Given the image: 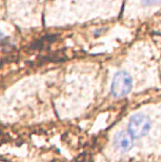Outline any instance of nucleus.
<instances>
[{
  "instance_id": "20e7f679",
  "label": "nucleus",
  "mask_w": 161,
  "mask_h": 162,
  "mask_svg": "<svg viewBox=\"0 0 161 162\" xmlns=\"http://www.w3.org/2000/svg\"><path fill=\"white\" fill-rule=\"evenodd\" d=\"M141 1H142V3L145 5H154L156 4V3H158L160 0H141Z\"/></svg>"
},
{
  "instance_id": "f03ea898",
  "label": "nucleus",
  "mask_w": 161,
  "mask_h": 162,
  "mask_svg": "<svg viewBox=\"0 0 161 162\" xmlns=\"http://www.w3.org/2000/svg\"><path fill=\"white\" fill-rule=\"evenodd\" d=\"M129 133L133 137L139 138L146 135L151 128V120L144 114H136L132 116L129 122Z\"/></svg>"
},
{
  "instance_id": "39448f33",
  "label": "nucleus",
  "mask_w": 161,
  "mask_h": 162,
  "mask_svg": "<svg viewBox=\"0 0 161 162\" xmlns=\"http://www.w3.org/2000/svg\"><path fill=\"white\" fill-rule=\"evenodd\" d=\"M3 38H4V35H3L2 32H0V41H1V40H3Z\"/></svg>"
},
{
  "instance_id": "7ed1b4c3",
  "label": "nucleus",
  "mask_w": 161,
  "mask_h": 162,
  "mask_svg": "<svg viewBox=\"0 0 161 162\" xmlns=\"http://www.w3.org/2000/svg\"><path fill=\"white\" fill-rule=\"evenodd\" d=\"M133 136L129 132H125V131L118 132L116 134L115 138H114V145L121 153H125V152L130 150L133 146Z\"/></svg>"
},
{
  "instance_id": "f257e3e1",
  "label": "nucleus",
  "mask_w": 161,
  "mask_h": 162,
  "mask_svg": "<svg viewBox=\"0 0 161 162\" xmlns=\"http://www.w3.org/2000/svg\"><path fill=\"white\" fill-rule=\"evenodd\" d=\"M132 88H133L132 77L127 72H118L111 84V93L114 97L120 98L127 95L131 92Z\"/></svg>"
}]
</instances>
